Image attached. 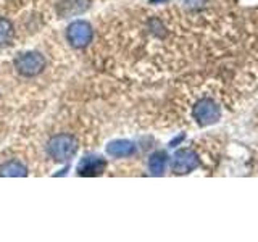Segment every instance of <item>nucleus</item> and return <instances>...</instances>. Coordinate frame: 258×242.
I'll list each match as a JSON object with an SVG mask.
<instances>
[{
    "instance_id": "obj_7",
    "label": "nucleus",
    "mask_w": 258,
    "mask_h": 242,
    "mask_svg": "<svg viewBox=\"0 0 258 242\" xmlns=\"http://www.w3.org/2000/svg\"><path fill=\"white\" fill-rule=\"evenodd\" d=\"M15 36V29L10 20L0 16V47H7L12 44Z\"/></svg>"
},
{
    "instance_id": "obj_2",
    "label": "nucleus",
    "mask_w": 258,
    "mask_h": 242,
    "mask_svg": "<svg viewBox=\"0 0 258 242\" xmlns=\"http://www.w3.org/2000/svg\"><path fill=\"white\" fill-rule=\"evenodd\" d=\"M15 68L24 78L37 76L45 68L44 56L37 52H26L15 58Z\"/></svg>"
},
{
    "instance_id": "obj_8",
    "label": "nucleus",
    "mask_w": 258,
    "mask_h": 242,
    "mask_svg": "<svg viewBox=\"0 0 258 242\" xmlns=\"http://www.w3.org/2000/svg\"><path fill=\"white\" fill-rule=\"evenodd\" d=\"M165 161H166V155H165V153H161V152L153 153L152 158H150V161H149L150 171H152L153 174H160V173L165 169Z\"/></svg>"
},
{
    "instance_id": "obj_3",
    "label": "nucleus",
    "mask_w": 258,
    "mask_h": 242,
    "mask_svg": "<svg viewBox=\"0 0 258 242\" xmlns=\"http://www.w3.org/2000/svg\"><path fill=\"white\" fill-rule=\"evenodd\" d=\"M92 37H94L92 26L87 21H83V20L73 21L67 29V39L75 48L87 47L89 44H91Z\"/></svg>"
},
{
    "instance_id": "obj_6",
    "label": "nucleus",
    "mask_w": 258,
    "mask_h": 242,
    "mask_svg": "<svg viewBox=\"0 0 258 242\" xmlns=\"http://www.w3.org/2000/svg\"><path fill=\"white\" fill-rule=\"evenodd\" d=\"M28 174V168L18 160H10L0 166V176H12V177H23Z\"/></svg>"
},
{
    "instance_id": "obj_4",
    "label": "nucleus",
    "mask_w": 258,
    "mask_h": 242,
    "mask_svg": "<svg viewBox=\"0 0 258 242\" xmlns=\"http://www.w3.org/2000/svg\"><path fill=\"white\" fill-rule=\"evenodd\" d=\"M105 168H107V161L100 157H84L78 165V174L79 176H100Z\"/></svg>"
},
{
    "instance_id": "obj_1",
    "label": "nucleus",
    "mask_w": 258,
    "mask_h": 242,
    "mask_svg": "<svg viewBox=\"0 0 258 242\" xmlns=\"http://www.w3.org/2000/svg\"><path fill=\"white\" fill-rule=\"evenodd\" d=\"M78 150V141L75 136L71 134H56L50 141L47 142V153L52 160L63 163V161H70Z\"/></svg>"
},
{
    "instance_id": "obj_5",
    "label": "nucleus",
    "mask_w": 258,
    "mask_h": 242,
    "mask_svg": "<svg viewBox=\"0 0 258 242\" xmlns=\"http://www.w3.org/2000/svg\"><path fill=\"white\" fill-rule=\"evenodd\" d=\"M107 153L111 157H118V158L129 157V155H133V153H134V145L131 142H127V141H115V142L108 144Z\"/></svg>"
}]
</instances>
